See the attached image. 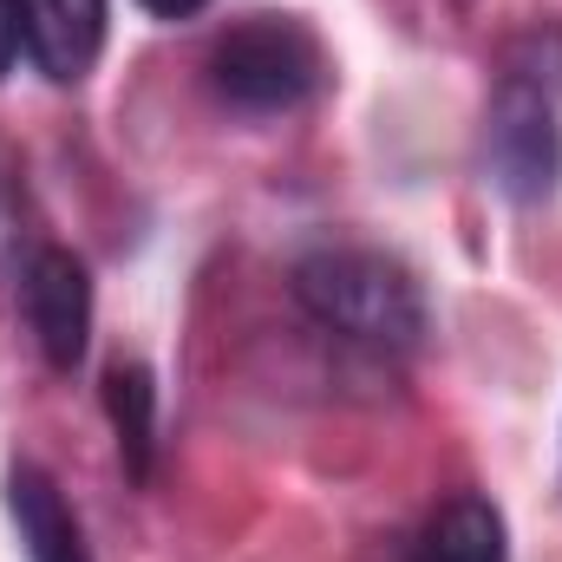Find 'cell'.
Here are the masks:
<instances>
[{"instance_id":"1","label":"cell","mask_w":562,"mask_h":562,"mask_svg":"<svg viewBox=\"0 0 562 562\" xmlns=\"http://www.w3.org/2000/svg\"><path fill=\"white\" fill-rule=\"evenodd\" d=\"M294 294L327 334H340L353 347L406 353L425 334L419 281H413V269L400 256H380V249H353V243L307 249L294 262Z\"/></svg>"},{"instance_id":"2","label":"cell","mask_w":562,"mask_h":562,"mask_svg":"<svg viewBox=\"0 0 562 562\" xmlns=\"http://www.w3.org/2000/svg\"><path fill=\"white\" fill-rule=\"evenodd\" d=\"M210 86L236 105V112H294L327 86V53L314 40L307 20L294 13H249L243 26H229L210 46Z\"/></svg>"},{"instance_id":"3","label":"cell","mask_w":562,"mask_h":562,"mask_svg":"<svg viewBox=\"0 0 562 562\" xmlns=\"http://www.w3.org/2000/svg\"><path fill=\"white\" fill-rule=\"evenodd\" d=\"M557 99L537 79L504 72L497 99H491V125H484V164L491 183L510 203H543L562 183V125H557Z\"/></svg>"},{"instance_id":"4","label":"cell","mask_w":562,"mask_h":562,"mask_svg":"<svg viewBox=\"0 0 562 562\" xmlns=\"http://www.w3.org/2000/svg\"><path fill=\"white\" fill-rule=\"evenodd\" d=\"M20 301H26V327H33L46 367L72 373L86 360V340H92V276H86V262L66 256V249H40L26 262Z\"/></svg>"},{"instance_id":"5","label":"cell","mask_w":562,"mask_h":562,"mask_svg":"<svg viewBox=\"0 0 562 562\" xmlns=\"http://www.w3.org/2000/svg\"><path fill=\"white\" fill-rule=\"evenodd\" d=\"M26 59L53 86H79L105 46V0H13Z\"/></svg>"},{"instance_id":"6","label":"cell","mask_w":562,"mask_h":562,"mask_svg":"<svg viewBox=\"0 0 562 562\" xmlns=\"http://www.w3.org/2000/svg\"><path fill=\"white\" fill-rule=\"evenodd\" d=\"M7 517H13V530L26 543V562H92L79 517L66 510L59 484L40 464H13L7 471Z\"/></svg>"},{"instance_id":"7","label":"cell","mask_w":562,"mask_h":562,"mask_svg":"<svg viewBox=\"0 0 562 562\" xmlns=\"http://www.w3.org/2000/svg\"><path fill=\"white\" fill-rule=\"evenodd\" d=\"M510 543H504V517L484 504V497H451L438 504V517L425 524L419 562H504Z\"/></svg>"},{"instance_id":"8","label":"cell","mask_w":562,"mask_h":562,"mask_svg":"<svg viewBox=\"0 0 562 562\" xmlns=\"http://www.w3.org/2000/svg\"><path fill=\"white\" fill-rule=\"evenodd\" d=\"M105 413L119 431V458L132 477H150V458H157V386L144 367H112L105 373Z\"/></svg>"},{"instance_id":"9","label":"cell","mask_w":562,"mask_h":562,"mask_svg":"<svg viewBox=\"0 0 562 562\" xmlns=\"http://www.w3.org/2000/svg\"><path fill=\"white\" fill-rule=\"evenodd\" d=\"M20 13H13V0H0V79L13 72V59H20Z\"/></svg>"},{"instance_id":"10","label":"cell","mask_w":562,"mask_h":562,"mask_svg":"<svg viewBox=\"0 0 562 562\" xmlns=\"http://www.w3.org/2000/svg\"><path fill=\"white\" fill-rule=\"evenodd\" d=\"M144 13H157V20H190V13H203L210 0H138Z\"/></svg>"}]
</instances>
